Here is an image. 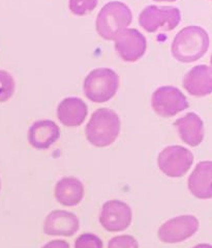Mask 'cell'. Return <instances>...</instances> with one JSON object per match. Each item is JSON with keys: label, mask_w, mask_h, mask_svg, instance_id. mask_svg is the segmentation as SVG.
Wrapping results in <instances>:
<instances>
[{"label": "cell", "mask_w": 212, "mask_h": 248, "mask_svg": "<svg viewBox=\"0 0 212 248\" xmlns=\"http://www.w3.org/2000/svg\"><path fill=\"white\" fill-rule=\"evenodd\" d=\"M181 21L179 9L175 6L148 5L139 16V24L147 32L171 31Z\"/></svg>", "instance_id": "obj_5"}, {"label": "cell", "mask_w": 212, "mask_h": 248, "mask_svg": "<svg viewBox=\"0 0 212 248\" xmlns=\"http://www.w3.org/2000/svg\"><path fill=\"white\" fill-rule=\"evenodd\" d=\"M75 248H104V243L98 235L85 232L76 239Z\"/></svg>", "instance_id": "obj_20"}, {"label": "cell", "mask_w": 212, "mask_h": 248, "mask_svg": "<svg viewBox=\"0 0 212 248\" xmlns=\"http://www.w3.org/2000/svg\"><path fill=\"white\" fill-rule=\"evenodd\" d=\"M193 248H212V245L211 244H207V243H201V244H198L194 246Z\"/></svg>", "instance_id": "obj_23"}, {"label": "cell", "mask_w": 212, "mask_h": 248, "mask_svg": "<svg viewBox=\"0 0 212 248\" xmlns=\"http://www.w3.org/2000/svg\"><path fill=\"white\" fill-rule=\"evenodd\" d=\"M119 76L108 68L91 71L84 80V93L93 103H105L118 91Z\"/></svg>", "instance_id": "obj_4"}, {"label": "cell", "mask_w": 212, "mask_h": 248, "mask_svg": "<svg viewBox=\"0 0 212 248\" xmlns=\"http://www.w3.org/2000/svg\"><path fill=\"white\" fill-rule=\"evenodd\" d=\"M199 225L198 218L193 215L176 216L160 225L157 236L164 243H180L193 237L198 232Z\"/></svg>", "instance_id": "obj_7"}, {"label": "cell", "mask_w": 212, "mask_h": 248, "mask_svg": "<svg viewBox=\"0 0 212 248\" xmlns=\"http://www.w3.org/2000/svg\"><path fill=\"white\" fill-rule=\"evenodd\" d=\"M133 221L131 208L119 200L106 202L99 213V223L110 232L126 231Z\"/></svg>", "instance_id": "obj_9"}, {"label": "cell", "mask_w": 212, "mask_h": 248, "mask_svg": "<svg viewBox=\"0 0 212 248\" xmlns=\"http://www.w3.org/2000/svg\"><path fill=\"white\" fill-rule=\"evenodd\" d=\"M16 83L9 72L0 70V103L9 101L14 93Z\"/></svg>", "instance_id": "obj_18"}, {"label": "cell", "mask_w": 212, "mask_h": 248, "mask_svg": "<svg viewBox=\"0 0 212 248\" xmlns=\"http://www.w3.org/2000/svg\"><path fill=\"white\" fill-rule=\"evenodd\" d=\"M85 188L75 177H65L57 182L54 189L56 201L64 207H75L83 201Z\"/></svg>", "instance_id": "obj_15"}, {"label": "cell", "mask_w": 212, "mask_h": 248, "mask_svg": "<svg viewBox=\"0 0 212 248\" xmlns=\"http://www.w3.org/2000/svg\"><path fill=\"white\" fill-rule=\"evenodd\" d=\"M108 248H139V243L133 236L120 235L110 240Z\"/></svg>", "instance_id": "obj_21"}, {"label": "cell", "mask_w": 212, "mask_h": 248, "mask_svg": "<svg viewBox=\"0 0 212 248\" xmlns=\"http://www.w3.org/2000/svg\"><path fill=\"white\" fill-rule=\"evenodd\" d=\"M209 35L200 26H187L176 34L172 43V55L180 62H194L206 54Z\"/></svg>", "instance_id": "obj_1"}, {"label": "cell", "mask_w": 212, "mask_h": 248, "mask_svg": "<svg viewBox=\"0 0 212 248\" xmlns=\"http://www.w3.org/2000/svg\"><path fill=\"white\" fill-rule=\"evenodd\" d=\"M187 187L197 199H212V161H202L196 165L188 177Z\"/></svg>", "instance_id": "obj_12"}, {"label": "cell", "mask_w": 212, "mask_h": 248, "mask_svg": "<svg viewBox=\"0 0 212 248\" xmlns=\"http://www.w3.org/2000/svg\"><path fill=\"white\" fill-rule=\"evenodd\" d=\"M153 110L163 118H172L188 108V102L180 90L175 86H160L151 98Z\"/></svg>", "instance_id": "obj_8"}, {"label": "cell", "mask_w": 212, "mask_h": 248, "mask_svg": "<svg viewBox=\"0 0 212 248\" xmlns=\"http://www.w3.org/2000/svg\"><path fill=\"white\" fill-rule=\"evenodd\" d=\"M131 22L133 13L129 7L120 1H111L104 5L98 15L97 31L104 40L114 41Z\"/></svg>", "instance_id": "obj_3"}, {"label": "cell", "mask_w": 212, "mask_h": 248, "mask_svg": "<svg viewBox=\"0 0 212 248\" xmlns=\"http://www.w3.org/2000/svg\"><path fill=\"white\" fill-rule=\"evenodd\" d=\"M0 187H1V183H0Z\"/></svg>", "instance_id": "obj_26"}, {"label": "cell", "mask_w": 212, "mask_h": 248, "mask_svg": "<svg viewBox=\"0 0 212 248\" xmlns=\"http://www.w3.org/2000/svg\"><path fill=\"white\" fill-rule=\"evenodd\" d=\"M182 141L191 147H198L204 138V124L198 114L188 112L174 123Z\"/></svg>", "instance_id": "obj_16"}, {"label": "cell", "mask_w": 212, "mask_h": 248, "mask_svg": "<svg viewBox=\"0 0 212 248\" xmlns=\"http://www.w3.org/2000/svg\"><path fill=\"white\" fill-rule=\"evenodd\" d=\"M42 248H71V246L67 241H65V240L57 239L46 243Z\"/></svg>", "instance_id": "obj_22"}, {"label": "cell", "mask_w": 212, "mask_h": 248, "mask_svg": "<svg viewBox=\"0 0 212 248\" xmlns=\"http://www.w3.org/2000/svg\"><path fill=\"white\" fill-rule=\"evenodd\" d=\"M99 0H70V10L77 16H85L98 5Z\"/></svg>", "instance_id": "obj_19"}, {"label": "cell", "mask_w": 212, "mask_h": 248, "mask_svg": "<svg viewBox=\"0 0 212 248\" xmlns=\"http://www.w3.org/2000/svg\"><path fill=\"white\" fill-rule=\"evenodd\" d=\"M114 41L117 54L127 62L139 61L147 49V41L144 34L134 28L124 29Z\"/></svg>", "instance_id": "obj_10"}, {"label": "cell", "mask_w": 212, "mask_h": 248, "mask_svg": "<svg viewBox=\"0 0 212 248\" xmlns=\"http://www.w3.org/2000/svg\"><path fill=\"white\" fill-rule=\"evenodd\" d=\"M80 229V220L76 214L64 210L50 212L43 222V232L48 236L71 237Z\"/></svg>", "instance_id": "obj_11"}, {"label": "cell", "mask_w": 212, "mask_h": 248, "mask_svg": "<svg viewBox=\"0 0 212 248\" xmlns=\"http://www.w3.org/2000/svg\"><path fill=\"white\" fill-rule=\"evenodd\" d=\"M120 119L112 109L99 108L86 125V138L92 145L105 148L111 145L120 133Z\"/></svg>", "instance_id": "obj_2"}, {"label": "cell", "mask_w": 212, "mask_h": 248, "mask_svg": "<svg viewBox=\"0 0 212 248\" xmlns=\"http://www.w3.org/2000/svg\"><path fill=\"white\" fill-rule=\"evenodd\" d=\"M193 163V153L181 145L167 147L159 153L157 158L160 171L170 178H180L184 176Z\"/></svg>", "instance_id": "obj_6"}, {"label": "cell", "mask_w": 212, "mask_h": 248, "mask_svg": "<svg viewBox=\"0 0 212 248\" xmlns=\"http://www.w3.org/2000/svg\"><path fill=\"white\" fill-rule=\"evenodd\" d=\"M60 129L49 120L35 122L28 130V141L36 150H47L59 140Z\"/></svg>", "instance_id": "obj_14"}, {"label": "cell", "mask_w": 212, "mask_h": 248, "mask_svg": "<svg viewBox=\"0 0 212 248\" xmlns=\"http://www.w3.org/2000/svg\"><path fill=\"white\" fill-rule=\"evenodd\" d=\"M184 87L191 96H208L212 93V68L205 64L196 65L185 74Z\"/></svg>", "instance_id": "obj_13"}, {"label": "cell", "mask_w": 212, "mask_h": 248, "mask_svg": "<svg viewBox=\"0 0 212 248\" xmlns=\"http://www.w3.org/2000/svg\"><path fill=\"white\" fill-rule=\"evenodd\" d=\"M88 109L80 98L71 97L62 100L57 108V118L67 127H78L84 123Z\"/></svg>", "instance_id": "obj_17"}, {"label": "cell", "mask_w": 212, "mask_h": 248, "mask_svg": "<svg viewBox=\"0 0 212 248\" xmlns=\"http://www.w3.org/2000/svg\"><path fill=\"white\" fill-rule=\"evenodd\" d=\"M210 62H211V68H212V55H211V58H210Z\"/></svg>", "instance_id": "obj_25"}, {"label": "cell", "mask_w": 212, "mask_h": 248, "mask_svg": "<svg viewBox=\"0 0 212 248\" xmlns=\"http://www.w3.org/2000/svg\"><path fill=\"white\" fill-rule=\"evenodd\" d=\"M155 1H158V2H163V1H166V2H174V1H176V0H155Z\"/></svg>", "instance_id": "obj_24"}]
</instances>
